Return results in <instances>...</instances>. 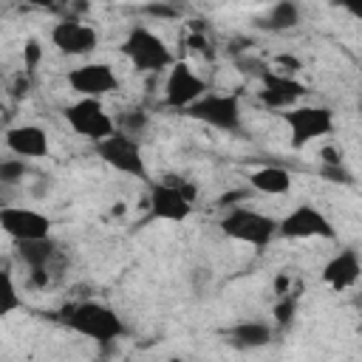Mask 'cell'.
I'll use <instances>...</instances> for the list:
<instances>
[{
	"instance_id": "cell-1",
	"label": "cell",
	"mask_w": 362,
	"mask_h": 362,
	"mask_svg": "<svg viewBox=\"0 0 362 362\" xmlns=\"http://www.w3.org/2000/svg\"><path fill=\"white\" fill-rule=\"evenodd\" d=\"M62 325L93 342H116L127 334V325L119 311L96 300H82L62 308Z\"/></svg>"
},
{
	"instance_id": "cell-2",
	"label": "cell",
	"mask_w": 362,
	"mask_h": 362,
	"mask_svg": "<svg viewBox=\"0 0 362 362\" xmlns=\"http://www.w3.org/2000/svg\"><path fill=\"white\" fill-rule=\"evenodd\" d=\"M221 232L238 243L255 246V249H266L274 238H277V218L257 212L252 206H232L223 212V218L218 221Z\"/></svg>"
},
{
	"instance_id": "cell-3",
	"label": "cell",
	"mask_w": 362,
	"mask_h": 362,
	"mask_svg": "<svg viewBox=\"0 0 362 362\" xmlns=\"http://www.w3.org/2000/svg\"><path fill=\"white\" fill-rule=\"evenodd\" d=\"M122 54L139 74H161L175 62L164 37H158L156 31H150L144 25H136L127 31V37L122 42Z\"/></svg>"
},
{
	"instance_id": "cell-4",
	"label": "cell",
	"mask_w": 362,
	"mask_h": 362,
	"mask_svg": "<svg viewBox=\"0 0 362 362\" xmlns=\"http://www.w3.org/2000/svg\"><path fill=\"white\" fill-rule=\"evenodd\" d=\"M93 150H96V156H99L107 167H113L116 173L130 175V178H139V181H147V178H150L147 161H144V153H141V144H139L136 136H130V133H124V130L116 127V130L107 133L105 139L93 141Z\"/></svg>"
},
{
	"instance_id": "cell-5",
	"label": "cell",
	"mask_w": 362,
	"mask_h": 362,
	"mask_svg": "<svg viewBox=\"0 0 362 362\" xmlns=\"http://www.w3.org/2000/svg\"><path fill=\"white\" fill-rule=\"evenodd\" d=\"M184 113L189 119H195L206 127L223 130V133L240 130V122H243V107H240V99L235 93H209L206 90Z\"/></svg>"
},
{
	"instance_id": "cell-6",
	"label": "cell",
	"mask_w": 362,
	"mask_h": 362,
	"mask_svg": "<svg viewBox=\"0 0 362 362\" xmlns=\"http://www.w3.org/2000/svg\"><path fill=\"white\" fill-rule=\"evenodd\" d=\"M192 204H195V187L192 184H178V181H156L150 184V215L156 221H170V223H181L192 215Z\"/></svg>"
},
{
	"instance_id": "cell-7",
	"label": "cell",
	"mask_w": 362,
	"mask_h": 362,
	"mask_svg": "<svg viewBox=\"0 0 362 362\" xmlns=\"http://www.w3.org/2000/svg\"><path fill=\"white\" fill-rule=\"evenodd\" d=\"M65 122L76 136L88 141H99L116 130L113 116L105 110L102 99H93V96H79L76 102H71L65 107Z\"/></svg>"
},
{
	"instance_id": "cell-8",
	"label": "cell",
	"mask_w": 362,
	"mask_h": 362,
	"mask_svg": "<svg viewBox=\"0 0 362 362\" xmlns=\"http://www.w3.org/2000/svg\"><path fill=\"white\" fill-rule=\"evenodd\" d=\"M280 113L291 130L294 147H305L308 141H317L334 130V113L322 105H291Z\"/></svg>"
},
{
	"instance_id": "cell-9",
	"label": "cell",
	"mask_w": 362,
	"mask_h": 362,
	"mask_svg": "<svg viewBox=\"0 0 362 362\" xmlns=\"http://www.w3.org/2000/svg\"><path fill=\"white\" fill-rule=\"evenodd\" d=\"M277 235L288 238V240H308V238H320V240H334L337 238V226L331 223V218L311 206V204H300L294 206L288 215H283L277 221Z\"/></svg>"
},
{
	"instance_id": "cell-10",
	"label": "cell",
	"mask_w": 362,
	"mask_h": 362,
	"mask_svg": "<svg viewBox=\"0 0 362 362\" xmlns=\"http://www.w3.org/2000/svg\"><path fill=\"white\" fill-rule=\"evenodd\" d=\"M206 82L195 74V68L189 62H173L167 68V79H164V105L173 110H187L201 93H206Z\"/></svg>"
},
{
	"instance_id": "cell-11",
	"label": "cell",
	"mask_w": 362,
	"mask_h": 362,
	"mask_svg": "<svg viewBox=\"0 0 362 362\" xmlns=\"http://www.w3.org/2000/svg\"><path fill=\"white\" fill-rule=\"evenodd\" d=\"M65 79L76 96H93V99H102L119 88V76L107 62H82L71 68Z\"/></svg>"
},
{
	"instance_id": "cell-12",
	"label": "cell",
	"mask_w": 362,
	"mask_h": 362,
	"mask_svg": "<svg viewBox=\"0 0 362 362\" xmlns=\"http://www.w3.org/2000/svg\"><path fill=\"white\" fill-rule=\"evenodd\" d=\"M51 45L65 57H88L99 48V34L79 20H59L51 28Z\"/></svg>"
},
{
	"instance_id": "cell-13",
	"label": "cell",
	"mask_w": 362,
	"mask_h": 362,
	"mask_svg": "<svg viewBox=\"0 0 362 362\" xmlns=\"http://www.w3.org/2000/svg\"><path fill=\"white\" fill-rule=\"evenodd\" d=\"M0 229L11 240H31L51 235V218L28 206H0Z\"/></svg>"
},
{
	"instance_id": "cell-14",
	"label": "cell",
	"mask_w": 362,
	"mask_h": 362,
	"mask_svg": "<svg viewBox=\"0 0 362 362\" xmlns=\"http://www.w3.org/2000/svg\"><path fill=\"white\" fill-rule=\"evenodd\" d=\"M260 82H263V90L257 96L272 110H286L291 105H300V99H305V93H308V88L300 79H294L291 74L263 71L260 74Z\"/></svg>"
},
{
	"instance_id": "cell-15",
	"label": "cell",
	"mask_w": 362,
	"mask_h": 362,
	"mask_svg": "<svg viewBox=\"0 0 362 362\" xmlns=\"http://www.w3.org/2000/svg\"><path fill=\"white\" fill-rule=\"evenodd\" d=\"M362 274V260L356 249H339L325 266H322V283L331 286L334 291L354 288Z\"/></svg>"
},
{
	"instance_id": "cell-16",
	"label": "cell",
	"mask_w": 362,
	"mask_h": 362,
	"mask_svg": "<svg viewBox=\"0 0 362 362\" xmlns=\"http://www.w3.org/2000/svg\"><path fill=\"white\" fill-rule=\"evenodd\" d=\"M6 147L20 158H45L51 144L40 124H14L6 130Z\"/></svg>"
},
{
	"instance_id": "cell-17",
	"label": "cell",
	"mask_w": 362,
	"mask_h": 362,
	"mask_svg": "<svg viewBox=\"0 0 362 362\" xmlns=\"http://www.w3.org/2000/svg\"><path fill=\"white\" fill-rule=\"evenodd\" d=\"M17 243V257L31 269V272H45L48 263L57 257V243L51 235L45 238H31V240H14Z\"/></svg>"
},
{
	"instance_id": "cell-18",
	"label": "cell",
	"mask_w": 362,
	"mask_h": 362,
	"mask_svg": "<svg viewBox=\"0 0 362 362\" xmlns=\"http://www.w3.org/2000/svg\"><path fill=\"white\" fill-rule=\"evenodd\" d=\"M249 187L263 195H286L291 189V173L277 164H266L255 173H249Z\"/></svg>"
},
{
	"instance_id": "cell-19",
	"label": "cell",
	"mask_w": 362,
	"mask_h": 362,
	"mask_svg": "<svg viewBox=\"0 0 362 362\" xmlns=\"http://www.w3.org/2000/svg\"><path fill=\"white\" fill-rule=\"evenodd\" d=\"M226 337H229L232 345L252 351V348H266L272 342V328L266 322H260V320H243V322L232 325L226 331Z\"/></svg>"
},
{
	"instance_id": "cell-20",
	"label": "cell",
	"mask_w": 362,
	"mask_h": 362,
	"mask_svg": "<svg viewBox=\"0 0 362 362\" xmlns=\"http://www.w3.org/2000/svg\"><path fill=\"white\" fill-rule=\"evenodd\" d=\"M300 20H303V11H300V3H297V0H277V3L266 11V17H260V28L280 34V31L297 28Z\"/></svg>"
},
{
	"instance_id": "cell-21",
	"label": "cell",
	"mask_w": 362,
	"mask_h": 362,
	"mask_svg": "<svg viewBox=\"0 0 362 362\" xmlns=\"http://www.w3.org/2000/svg\"><path fill=\"white\" fill-rule=\"evenodd\" d=\"M23 305V297L17 291V283L8 269H0V317H8Z\"/></svg>"
},
{
	"instance_id": "cell-22",
	"label": "cell",
	"mask_w": 362,
	"mask_h": 362,
	"mask_svg": "<svg viewBox=\"0 0 362 362\" xmlns=\"http://www.w3.org/2000/svg\"><path fill=\"white\" fill-rule=\"evenodd\" d=\"M25 173H28V164H25V158H20V156L0 161V184H17V181L25 178Z\"/></svg>"
},
{
	"instance_id": "cell-23",
	"label": "cell",
	"mask_w": 362,
	"mask_h": 362,
	"mask_svg": "<svg viewBox=\"0 0 362 362\" xmlns=\"http://www.w3.org/2000/svg\"><path fill=\"white\" fill-rule=\"evenodd\" d=\"M144 124H147V113L144 110H127V116L122 119V127L119 130H124L130 136H139L144 130Z\"/></svg>"
},
{
	"instance_id": "cell-24",
	"label": "cell",
	"mask_w": 362,
	"mask_h": 362,
	"mask_svg": "<svg viewBox=\"0 0 362 362\" xmlns=\"http://www.w3.org/2000/svg\"><path fill=\"white\" fill-rule=\"evenodd\" d=\"M294 311H297V300L294 297H286V300H280L277 305H274V320H277V325H288L291 322V317H294Z\"/></svg>"
},
{
	"instance_id": "cell-25",
	"label": "cell",
	"mask_w": 362,
	"mask_h": 362,
	"mask_svg": "<svg viewBox=\"0 0 362 362\" xmlns=\"http://www.w3.org/2000/svg\"><path fill=\"white\" fill-rule=\"evenodd\" d=\"M322 175L331 178L334 184H351V173L342 167V161H339V164H325V167H322Z\"/></svg>"
},
{
	"instance_id": "cell-26",
	"label": "cell",
	"mask_w": 362,
	"mask_h": 362,
	"mask_svg": "<svg viewBox=\"0 0 362 362\" xmlns=\"http://www.w3.org/2000/svg\"><path fill=\"white\" fill-rule=\"evenodd\" d=\"M337 3H339V6L354 17V20H359V17H362V0H337Z\"/></svg>"
},
{
	"instance_id": "cell-27",
	"label": "cell",
	"mask_w": 362,
	"mask_h": 362,
	"mask_svg": "<svg viewBox=\"0 0 362 362\" xmlns=\"http://www.w3.org/2000/svg\"><path fill=\"white\" fill-rule=\"evenodd\" d=\"M37 57H40V45H37V42H28V45H25V62L34 65Z\"/></svg>"
},
{
	"instance_id": "cell-28",
	"label": "cell",
	"mask_w": 362,
	"mask_h": 362,
	"mask_svg": "<svg viewBox=\"0 0 362 362\" xmlns=\"http://www.w3.org/2000/svg\"><path fill=\"white\" fill-rule=\"evenodd\" d=\"M322 161H325V164H339L342 158H339V156H337L331 147H325V150H322Z\"/></svg>"
},
{
	"instance_id": "cell-29",
	"label": "cell",
	"mask_w": 362,
	"mask_h": 362,
	"mask_svg": "<svg viewBox=\"0 0 362 362\" xmlns=\"http://www.w3.org/2000/svg\"><path fill=\"white\" fill-rule=\"evenodd\" d=\"M25 3H31V6H57L62 0H25Z\"/></svg>"
}]
</instances>
